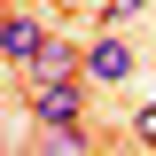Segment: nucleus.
I'll return each mask as SVG.
<instances>
[{
	"label": "nucleus",
	"instance_id": "f03ea898",
	"mask_svg": "<svg viewBox=\"0 0 156 156\" xmlns=\"http://www.w3.org/2000/svg\"><path fill=\"white\" fill-rule=\"evenodd\" d=\"M78 78H86V86H125V78H133V47L101 31L94 47H78Z\"/></svg>",
	"mask_w": 156,
	"mask_h": 156
},
{
	"label": "nucleus",
	"instance_id": "39448f33",
	"mask_svg": "<svg viewBox=\"0 0 156 156\" xmlns=\"http://www.w3.org/2000/svg\"><path fill=\"white\" fill-rule=\"evenodd\" d=\"M140 16V0H109V8H101V23H109V31H117V23H133Z\"/></svg>",
	"mask_w": 156,
	"mask_h": 156
},
{
	"label": "nucleus",
	"instance_id": "20e7f679",
	"mask_svg": "<svg viewBox=\"0 0 156 156\" xmlns=\"http://www.w3.org/2000/svg\"><path fill=\"white\" fill-rule=\"evenodd\" d=\"M31 70H78V39H39V55H31Z\"/></svg>",
	"mask_w": 156,
	"mask_h": 156
},
{
	"label": "nucleus",
	"instance_id": "f257e3e1",
	"mask_svg": "<svg viewBox=\"0 0 156 156\" xmlns=\"http://www.w3.org/2000/svg\"><path fill=\"white\" fill-rule=\"evenodd\" d=\"M23 101H31L39 125H86V78L78 70H31Z\"/></svg>",
	"mask_w": 156,
	"mask_h": 156
},
{
	"label": "nucleus",
	"instance_id": "423d86ee",
	"mask_svg": "<svg viewBox=\"0 0 156 156\" xmlns=\"http://www.w3.org/2000/svg\"><path fill=\"white\" fill-rule=\"evenodd\" d=\"M133 133H140V140H148V148H156V101H148V109H140V125H133Z\"/></svg>",
	"mask_w": 156,
	"mask_h": 156
},
{
	"label": "nucleus",
	"instance_id": "7ed1b4c3",
	"mask_svg": "<svg viewBox=\"0 0 156 156\" xmlns=\"http://www.w3.org/2000/svg\"><path fill=\"white\" fill-rule=\"evenodd\" d=\"M39 39H47V23L31 16V8H0V62H16V70H31V55H39Z\"/></svg>",
	"mask_w": 156,
	"mask_h": 156
}]
</instances>
